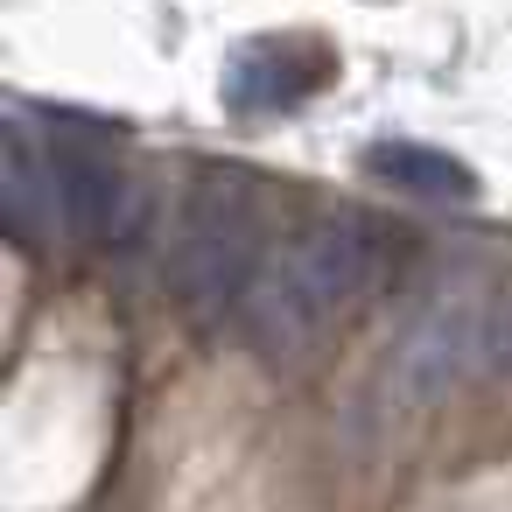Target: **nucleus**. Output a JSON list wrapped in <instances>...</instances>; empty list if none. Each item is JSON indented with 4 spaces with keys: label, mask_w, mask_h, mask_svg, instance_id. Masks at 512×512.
I'll return each mask as SVG.
<instances>
[{
    "label": "nucleus",
    "mask_w": 512,
    "mask_h": 512,
    "mask_svg": "<svg viewBox=\"0 0 512 512\" xmlns=\"http://www.w3.org/2000/svg\"><path fill=\"white\" fill-rule=\"evenodd\" d=\"M260 204L239 176H204L169 232V295L190 323L239 316L253 274H260Z\"/></svg>",
    "instance_id": "nucleus-2"
},
{
    "label": "nucleus",
    "mask_w": 512,
    "mask_h": 512,
    "mask_svg": "<svg viewBox=\"0 0 512 512\" xmlns=\"http://www.w3.org/2000/svg\"><path fill=\"white\" fill-rule=\"evenodd\" d=\"M491 302L498 288L484 281H442L428 288L400 337H393V365L386 379L407 393V400H435V393H456L484 372H498V351H491Z\"/></svg>",
    "instance_id": "nucleus-3"
},
{
    "label": "nucleus",
    "mask_w": 512,
    "mask_h": 512,
    "mask_svg": "<svg viewBox=\"0 0 512 512\" xmlns=\"http://www.w3.org/2000/svg\"><path fill=\"white\" fill-rule=\"evenodd\" d=\"M400 232L372 225V218H323V225H302L288 246H274L239 302V330L274 351V358H295L309 351L316 337L344 330L386 281L393 267V246Z\"/></svg>",
    "instance_id": "nucleus-1"
},
{
    "label": "nucleus",
    "mask_w": 512,
    "mask_h": 512,
    "mask_svg": "<svg viewBox=\"0 0 512 512\" xmlns=\"http://www.w3.org/2000/svg\"><path fill=\"white\" fill-rule=\"evenodd\" d=\"M365 176H379V183H393L407 197H435V204H449V197L470 204L477 197V176L456 155L428 148V141H372L365 148Z\"/></svg>",
    "instance_id": "nucleus-7"
},
{
    "label": "nucleus",
    "mask_w": 512,
    "mask_h": 512,
    "mask_svg": "<svg viewBox=\"0 0 512 512\" xmlns=\"http://www.w3.org/2000/svg\"><path fill=\"white\" fill-rule=\"evenodd\" d=\"M0 197H8V225H15V239H29V246L71 239V225H64V183H57V155H50V148H36V134H29L22 120L8 127Z\"/></svg>",
    "instance_id": "nucleus-6"
},
{
    "label": "nucleus",
    "mask_w": 512,
    "mask_h": 512,
    "mask_svg": "<svg viewBox=\"0 0 512 512\" xmlns=\"http://www.w3.org/2000/svg\"><path fill=\"white\" fill-rule=\"evenodd\" d=\"M64 183V225L85 246H134L148 232V190L92 141H50Z\"/></svg>",
    "instance_id": "nucleus-4"
},
{
    "label": "nucleus",
    "mask_w": 512,
    "mask_h": 512,
    "mask_svg": "<svg viewBox=\"0 0 512 512\" xmlns=\"http://www.w3.org/2000/svg\"><path fill=\"white\" fill-rule=\"evenodd\" d=\"M330 85V57L316 43H295V36H267V43H246L232 64H225V99L239 113H288L302 106L309 92Z\"/></svg>",
    "instance_id": "nucleus-5"
}]
</instances>
